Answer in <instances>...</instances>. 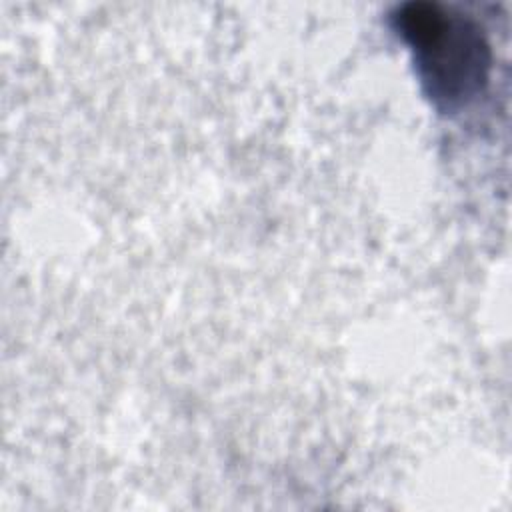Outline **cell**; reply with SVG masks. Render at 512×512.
<instances>
[{
	"mask_svg": "<svg viewBox=\"0 0 512 512\" xmlns=\"http://www.w3.org/2000/svg\"><path fill=\"white\" fill-rule=\"evenodd\" d=\"M396 18L434 98L452 104L480 90L490 60L472 20L432 2H410Z\"/></svg>",
	"mask_w": 512,
	"mask_h": 512,
	"instance_id": "6da1fadb",
	"label": "cell"
}]
</instances>
